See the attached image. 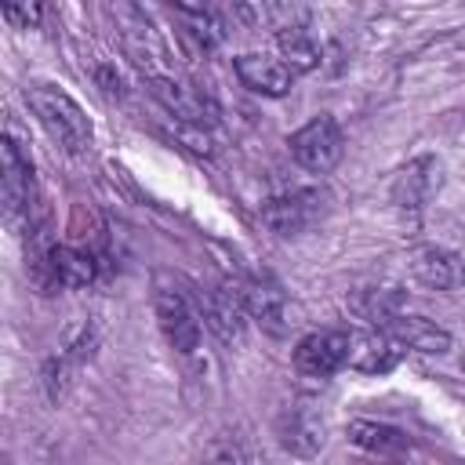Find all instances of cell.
Listing matches in <instances>:
<instances>
[{
	"instance_id": "cell-1",
	"label": "cell",
	"mask_w": 465,
	"mask_h": 465,
	"mask_svg": "<svg viewBox=\"0 0 465 465\" xmlns=\"http://www.w3.org/2000/svg\"><path fill=\"white\" fill-rule=\"evenodd\" d=\"M29 109L36 113V120L44 124V131H47L65 153L80 156V153L91 149V138H94L91 120L84 116V109H80L65 91L51 87V84L29 87Z\"/></svg>"
},
{
	"instance_id": "cell-2",
	"label": "cell",
	"mask_w": 465,
	"mask_h": 465,
	"mask_svg": "<svg viewBox=\"0 0 465 465\" xmlns=\"http://www.w3.org/2000/svg\"><path fill=\"white\" fill-rule=\"evenodd\" d=\"M287 145H291V156L298 167H305L312 174H327L345 153V134H341L338 120L323 113V116H312L305 127H298Z\"/></svg>"
},
{
	"instance_id": "cell-3",
	"label": "cell",
	"mask_w": 465,
	"mask_h": 465,
	"mask_svg": "<svg viewBox=\"0 0 465 465\" xmlns=\"http://www.w3.org/2000/svg\"><path fill=\"white\" fill-rule=\"evenodd\" d=\"M153 305H156V320H160V331L171 341V349L182 352V356L196 352V345H200V309H193L185 291H178V283H167L160 276Z\"/></svg>"
},
{
	"instance_id": "cell-4",
	"label": "cell",
	"mask_w": 465,
	"mask_h": 465,
	"mask_svg": "<svg viewBox=\"0 0 465 465\" xmlns=\"http://www.w3.org/2000/svg\"><path fill=\"white\" fill-rule=\"evenodd\" d=\"M323 211H327V193H320V189H294V193L265 200L262 203V222L276 236H298L312 222H320Z\"/></svg>"
},
{
	"instance_id": "cell-5",
	"label": "cell",
	"mask_w": 465,
	"mask_h": 465,
	"mask_svg": "<svg viewBox=\"0 0 465 465\" xmlns=\"http://www.w3.org/2000/svg\"><path fill=\"white\" fill-rule=\"evenodd\" d=\"M349 363V331H312L294 345V371L305 378H331Z\"/></svg>"
},
{
	"instance_id": "cell-6",
	"label": "cell",
	"mask_w": 465,
	"mask_h": 465,
	"mask_svg": "<svg viewBox=\"0 0 465 465\" xmlns=\"http://www.w3.org/2000/svg\"><path fill=\"white\" fill-rule=\"evenodd\" d=\"M196 305H200V316L203 323L225 341V345H236L243 341V302H240V291L236 283H211V287H200L196 291Z\"/></svg>"
},
{
	"instance_id": "cell-7",
	"label": "cell",
	"mask_w": 465,
	"mask_h": 465,
	"mask_svg": "<svg viewBox=\"0 0 465 465\" xmlns=\"http://www.w3.org/2000/svg\"><path fill=\"white\" fill-rule=\"evenodd\" d=\"M236 291H240L243 312L251 320H258L262 331H269V334H283L287 331V298H283V287L269 272H262V276L254 272V276L236 280Z\"/></svg>"
},
{
	"instance_id": "cell-8",
	"label": "cell",
	"mask_w": 465,
	"mask_h": 465,
	"mask_svg": "<svg viewBox=\"0 0 465 465\" xmlns=\"http://www.w3.org/2000/svg\"><path fill=\"white\" fill-rule=\"evenodd\" d=\"M276 436H280L283 450H291L298 458H312L323 447V414L309 400H294L291 407L280 411Z\"/></svg>"
},
{
	"instance_id": "cell-9",
	"label": "cell",
	"mask_w": 465,
	"mask_h": 465,
	"mask_svg": "<svg viewBox=\"0 0 465 465\" xmlns=\"http://www.w3.org/2000/svg\"><path fill=\"white\" fill-rule=\"evenodd\" d=\"M407 269L418 283H425L432 291L465 287V258L458 251H447V247H436V243L414 247L411 258H407Z\"/></svg>"
},
{
	"instance_id": "cell-10",
	"label": "cell",
	"mask_w": 465,
	"mask_h": 465,
	"mask_svg": "<svg viewBox=\"0 0 465 465\" xmlns=\"http://www.w3.org/2000/svg\"><path fill=\"white\" fill-rule=\"evenodd\" d=\"M403 356V345L381 331V327H367V331H349V367L363 371V374H389Z\"/></svg>"
},
{
	"instance_id": "cell-11",
	"label": "cell",
	"mask_w": 465,
	"mask_h": 465,
	"mask_svg": "<svg viewBox=\"0 0 465 465\" xmlns=\"http://www.w3.org/2000/svg\"><path fill=\"white\" fill-rule=\"evenodd\" d=\"M0 163H4V211H7V218L29 214L33 163H29V156L18 149V142H15L11 134H4V142H0Z\"/></svg>"
},
{
	"instance_id": "cell-12",
	"label": "cell",
	"mask_w": 465,
	"mask_h": 465,
	"mask_svg": "<svg viewBox=\"0 0 465 465\" xmlns=\"http://www.w3.org/2000/svg\"><path fill=\"white\" fill-rule=\"evenodd\" d=\"M232 69H236V76H240V84H243L247 91L265 94V98H283V94L291 91V80H294V73H291L280 58L258 54V51L240 54V58L232 62Z\"/></svg>"
},
{
	"instance_id": "cell-13",
	"label": "cell",
	"mask_w": 465,
	"mask_h": 465,
	"mask_svg": "<svg viewBox=\"0 0 465 465\" xmlns=\"http://www.w3.org/2000/svg\"><path fill=\"white\" fill-rule=\"evenodd\" d=\"M149 94H153L178 124H196V127H203L207 120H214V105H211L200 91H193V87H185V84H178V80H171V76H149Z\"/></svg>"
},
{
	"instance_id": "cell-14",
	"label": "cell",
	"mask_w": 465,
	"mask_h": 465,
	"mask_svg": "<svg viewBox=\"0 0 465 465\" xmlns=\"http://www.w3.org/2000/svg\"><path fill=\"white\" fill-rule=\"evenodd\" d=\"M436 189H440V163L432 156H421V160H411L396 174V182H392V203L400 211H421Z\"/></svg>"
},
{
	"instance_id": "cell-15",
	"label": "cell",
	"mask_w": 465,
	"mask_h": 465,
	"mask_svg": "<svg viewBox=\"0 0 465 465\" xmlns=\"http://www.w3.org/2000/svg\"><path fill=\"white\" fill-rule=\"evenodd\" d=\"M403 302L407 294L396 287V283H374V287H360L352 291L349 305L360 320H367L371 327H389L400 312H403Z\"/></svg>"
},
{
	"instance_id": "cell-16",
	"label": "cell",
	"mask_w": 465,
	"mask_h": 465,
	"mask_svg": "<svg viewBox=\"0 0 465 465\" xmlns=\"http://www.w3.org/2000/svg\"><path fill=\"white\" fill-rule=\"evenodd\" d=\"M381 331H389L403 349H418V352H450V331L447 327H440L436 320H425V316H407V312H400L389 327H381Z\"/></svg>"
},
{
	"instance_id": "cell-17",
	"label": "cell",
	"mask_w": 465,
	"mask_h": 465,
	"mask_svg": "<svg viewBox=\"0 0 465 465\" xmlns=\"http://www.w3.org/2000/svg\"><path fill=\"white\" fill-rule=\"evenodd\" d=\"M345 436H349V443H356L360 450H371V454H400V450L411 447L403 429L385 425V421H367V418L349 421Z\"/></svg>"
},
{
	"instance_id": "cell-18",
	"label": "cell",
	"mask_w": 465,
	"mask_h": 465,
	"mask_svg": "<svg viewBox=\"0 0 465 465\" xmlns=\"http://www.w3.org/2000/svg\"><path fill=\"white\" fill-rule=\"evenodd\" d=\"M174 18L182 22L178 36L185 40V47L193 54H207L222 40V22H218L214 11H203V7H174Z\"/></svg>"
},
{
	"instance_id": "cell-19",
	"label": "cell",
	"mask_w": 465,
	"mask_h": 465,
	"mask_svg": "<svg viewBox=\"0 0 465 465\" xmlns=\"http://www.w3.org/2000/svg\"><path fill=\"white\" fill-rule=\"evenodd\" d=\"M276 47H280V62L294 76L320 65V44L309 36V29H283V33H276Z\"/></svg>"
},
{
	"instance_id": "cell-20",
	"label": "cell",
	"mask_w": 465,
	"mask_h": 465,
	"mask_svg": "<svg viewBox=\"0 0 465 465\" xmlns=\"http://www.w3.org/2000/svg\"><path fill=\"white\" fill-rule=\"evenodd\" d=\"M200 465H247V454L232 436H218V440L207 443Z\"/></svg>"
},
{
	"instance_id": "cell-21",
	"label": "cell",
	"mask_w": 465,
	"mask_h": 465,
	"mask_svg": "<svg viewBox=\"0 0 465 465\" xmlns=\"http://www.w3.org/2000/svg\"><path fill=\"white\" fill-rule=\"evenodd\" d=\"M4 18L18 29H29L36 18H40V7H4Z\"/></svg>"
},
{
	"instance_id": "cell-22",
	"label": "cell",
	"mask_w": 465,
	"mask_h": 465,
	"mask_svg": "<svg viewBox=\"0 0 465 465\" xmlns=\"http://www.w3.org/2000/svg\"><path fill=\"white\" fill-rule=\"evenodd\" d=\"M98 84L105 87V94H120V76H113V73H109L105 65L98 69Z\"/></svg>"
}]
</instances>
